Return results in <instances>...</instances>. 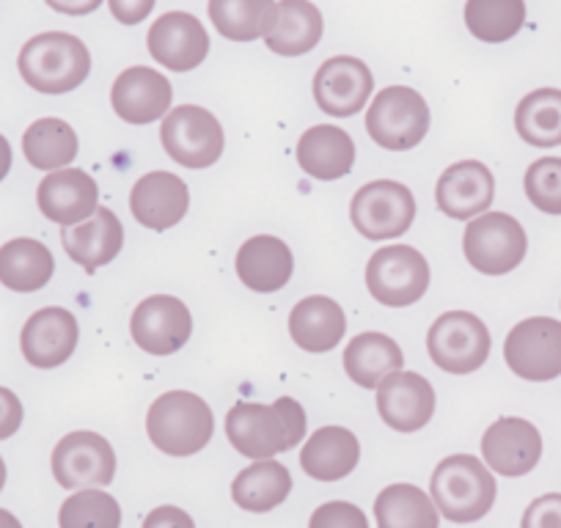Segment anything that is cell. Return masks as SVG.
<instances>
[{"instance_id":"1","label":"cell","mask_w":561,"mask_h":528,"mask_svg":"<svg viewBox=\"0 0 561 528\" xmlns=\"http://www.w3.org/2000/svg\"><path fill=\"white\" fill-rule=\"evenodd\" d=\"M226 435L248 460H273L304 440L306 411L293 397H278L273 405L237 402L226 416Z\"/></svg>"},{"instance_id":"2","label":"cell","mask_w":561,"mask_h":528,"mask_svg":"<svg viewBox=\"0 0 561 528\" xmlns=\"http://www.w3.org/2000/svg\"><path fill=\"white\" fill-rule=\"evenodd\" d=\"M18 69L39 94H69L91 74V53L83 39L64 31H47L23 45Z\"/></svg>"},{"instance_id":"3","label":"cell","mask_w":561,"mask_h":528,"mask_svg":"<svg viewBox=\"0 0 561 528\" xmlns=\"http://www.w3.org/2000/svg\"><path fill=\"white\" fill-rule=\"evenodd\" d=\"M147 435L163 455L193 457L213 440L215 416L198 393L169 391L149 408Z\"/></svg>"},{"instance_id":"4","label":"cell","mask_w":561,"mask_h":528,"mask_svg":"<svg viewBox=\"0 0 561 528\" xmlns=\"http://www.w3.org/2000/svg\"><path fill=\"white\" fill-rule=\"evenodd\" d=\"M433 504L451 523H477L493 509L499 484L473 455H451L438 462L430 482Z\"/></svg>"},{"instance_id":"5","label":"cell","mask_w":561,"mask_h":528,"mask_svg":"<svg viewBox=\"0 0 561 528\" xmlns=\"http://www.w3.org/2000/svg\"><path fill=\"white\" fill-rule=\"evenodd\" d=\"M366 133L388 152H410L430 133L427 100L408 85H388L366 111Z\"/></svg>"},{"instance_id":"6","label":"cell","mask_w":561,"mask_h":528,"mask_svg":"<svg viewBox=\"0 0 561 528\" xmlns=\"http://www.w3.org/2000/svg\"><path fill=\"white\" fill-rule=\"evenodd\" d=\"M366 289L388 309H408L430 289V264L413 245H382L366 264Z\"/></svg>"},{"instance_id":"7","label":"cell","mask_w":561,"mask_h":528,"mask_svg":"<svg viewBox=\"0 0 561 528\" xmlns=\"http://www.w3.org/2000/svg\"><path fill=\"white\" fill-rule=\"evenodd\" d=\"M528 237L520 220L506 213H484L468 220L462 234V253L473 271L484 276H506L526 259Z\"/></svg>"},{"instance_id":"8","label":"cell","mask_w":561,"mask_h":528,"mask_svg":"<svg viewBox=\"0 0 561 528\" xmlns=\"http://www.w3.org/2000/svg\"><path fill=\"white\" fill-rule=\"evenodd\" d=\"M160 141L165 154L185 169L202 171L220 160L226 136L215 113L198 105L171 107L160 127Z\"/></svg>"},{"instance_id":"9","label":"cell","mask_w":561,"mask_h":528,"mask_svg":"<svg viewBox=\"0 0 561 528\" xmlns=\"http://www.w3.org/2000/svg\"><path fill=\"white\" fill-rule=\"evenodd\" d=\"M488 325L471 311H446L427 333V353L446 375H473L490 355Z\"/></svg>"},{"instance_id":"10","label":"cell","mask_w":561,"mask_h":528,"mask_svg":"<svg viewBox=\"0 0 561 528\" xmlns=\"http://www.w3.org/2000/svg\"><path fill=\"white\" fill-rule=\"evenodd\" d=\"M350 220L369 242L397 240L413 226L415 198L402 182L375 180L353 196Z\"/></svg>"},{"instance_id":"11","label":"cell","mask_w":561,"mask_h":528,"mask_svg":"<svg viewBox=\"0 0 561 528\" xmlns=\"http://www.w3.org/2000/svg\"><path fill=\"white\" fill-rule=\"evenodd\" d=\"M504 360L523 380H556L561 375V322L553 317L517 322L504 342Z\"/></svg>"},{"instance_id":"12","label":"cell","mask_w":561,"mask_h":528,"mask_svg":"<svg viewBox=\"0 0 561 528\" xmlns=\"http://www.w3.org/2000/svg\"><path fill=\"white\" fill-rule=\"evenodd\" d=\"M53 477L64 490L107 487L116 477V451L96 433H69L53 449Z\"/></svg>"},{"instance_id":"13","label":"cell","mask_w":561,"mask_h":528,"mask_svg":"<svg viewBox=\"0 0 561 528\" xmlns=\"http://www.w3.org/2000/svg\"><path fill=\"white\" fill-rule=\"evenodd\" d=\"M133 342L149 355H174L191 342L193 314L174 295H152L140 300L129 320Z\"/></svg>"},{"instance_id":"14","label":"cell","mask_w":561,"mask_h":528,"mask_svg":"<svg viewBox=\"0 0 561 528\" xmlns=\"http://www.w3.org/2000/svg\"><path fill=\"white\" fill-rule=\"evenodd\" d=\"M371 91L375 78L360 58L333 56L314 74V100L328 116H355L369 105Z\"/></svg>"},{"instance_id":"15","label":"cell","mask_w":561,"mask_h":528,"mask_svg":"<svg viewBox=\"0 0 561 528\" xmlns=\"http://www.w3.org/2000/svg\"><path fill=\"white\" fill-rule=\"evenodd\" d=\"M377 413L397 433H419L435 416V388L415 371H393L377 386Z\"/></svg>"},{"instance_id":"16","label":"cell","mask_w":561,"mask_h":528,"mask_svg":"<svg viewBox=\"0 0 561 528\" xmlns=\"http://www.w3.org/2000/svg\"><path fill=\"white\" fill-rule=\"evenodd\" d=\"M80 342L78 317L61 306H47L28 317L20 333L23 358L34 369H56L67 364Z\"/></svg>"},{"instance_id":"17","label":"cell","mask_w":561,"mask_h":528,"mask_svg":"<svg viewBox=\"0 0 561 528\" xmlns=\"http://www.w3.org/2000/svg\"><path fill=\"white\" fill-rule=\"evenodd\" d=\"M174 102V85L152 67H129L111 89V105L122 122L144 127L169 116Z\"/></svg>"},{"instance_id":"18","label":"cell","mask_w":561,"mask_h":528,"mask_svg":"<svg viewBox=\"0 0 561 528\" xmlns=\"http://www.w3.org/2000/svg\"><path fill=\"white\" fill-rule=\"evenodd\" d=\"M147 47L160 67L171 72H191L209 56V34L193 14L169 12L152 23Z\"/></svg>"},{"instance_id":"19","label":"cell","mask_w":561,"mask_h":528,"mask_svg":"<svg viewBox=\"0 0 561 528\" xmlns=\"http://www.w3.org/2000/svg\"><path fill=\"white\" fill-rule=\"evenodd\" d=\"M482 457L501 477H526L542 460V435L526 418H499L484 433Z\"/></svg>"},{"instance_id":"20","label":"cell","mask_w":561,"mask_h":528,"mask_svg":"<svg viewBox=\"0 0 561 528\" xmlns=\"http://www.w3.org/2000/svg\"><path fill=\"white\" fill-rule=\"evenodd\" d=\"M129 209L140 226L152 231H169L185 220L191 209V191L185 180L171 171H149L129 191Z\"/></svg>"},{"instance_id":"21","label":"cell","mask_w":561,"mask_h":528,"mask_svg":"<svg viewBox=\"0 0 561 528\" xmlns=\"http://www.w3.org/2000/svg\"><path fill=\"white\" fill-rule=\"evenodd\" d=\"M36 204L47 220L67 229V226L83 223L100 209V187H96L94 176L80 169L50 171L39 182Z\"/></svg>"},{"instance_id":"22","label":"cell","mask_w":561,"mask_h":528,"mask_svg":"<svg viewBox=\"0 0 561 528\" xmlns=\"http://www.w3.org/2000/svg\"><path fill=\"white\" fill-rule=\"evenodd\" d=\"M495 198V176L479 160H460L440 174L435 187L438 209L451 220H473L490 209Z\"/></svg>"},{"instance_id":"23","label":"cell","mask_w":561,"mask_h":528,"mask_svg":"<svg viewBox=\"0 0 561 528\" xmlns=\"http://www.w3.org/2000/svg\"><path fill=\"white\" fill-rule=\"evenodd\" d=\"M237 278L245 284L251 292L270 295L278 292L289 284L295 273V256L289 245L278 237L259 234L240 245L234 259Z\"/></svg>"},{"instance_id":"24","label":"cell","mask_w":561,"mask_h":528,"mask_svg":"<svg viewBox=\"0 0 561 528\" xmlns=\"http://www.w3.org/2000/svg\"><path fill=\"white\" fill-rule=\"evenodd\" d=\"M61 245L85 273H96L122 253L124 226L113 209L100 207L83 223L61 229Z\"/></svg>"},{"instance_id":"25","label":"cell","mask_w":561,"mask_h":528,"mask_svg":"<svg viewBox=\"0 0 561 528\" xmlns=\"http://www.w3.org/2000/svg\"><path fill=\"white\" fill-rule=\"evenodd\" d=\"M322 31V12L311 0H278L262 39L275 56L298 58L320 45Z\"/></svg>"},{"instance_id":"26","label":"cell","mask_w":561,"mask_h":528,"mask_svg":"<svg viewBox=\"0 0 561 528\" xmlns=\"http://www.w3.org/2000/svg\"><path fill=\"white\" fill-rule=\"evenodd\" d=\"M289 333L304 353H331L347 333V314L333 298L311 295V298L300 300L289 314Z\"/></svg>"},{"instance_id":"27","label":"cell","mask_w":561,"mask_h":528,"mask_svg":"<svg viewBox=\"0 0 561 528\" xmlns=\"http://www.w3.org/2000/svg\"><path fill=\"white\" fill-rule=\"evenodd\" d=\"M298 163L320 182H336L355 165V141L336 124H317L298 141Z\"/></svg>"},{"instance_id":"28","label":"cell","mask_w":561,"mask_h":528,"mask_svg":"<svg viewBox=\"0 0 561 528\" xmlns=\"http://www.w3.org/2000/svg\"><path fill=\"white\" fill-rule=\"evenodd\" d=\"M360 460V444L347 427H322L300 451V468L317 482H342Z\"/></svg>"},{"instance_id":"29","label":"cell","mask_w":561,"mask_h":528,"mask_svg":"<svg viewBox=\"0 0 561 528\" xmlns=\"http://www.w3.org/2000/svg\"><path fill=\"white\" fill-rule=\"evenodd\" d=\"M56 273L50 248L31 237H18L0 245V284L12 292H39Z\"/></svg>"},{"instance_id":"30","label":"cell","mask_w":561,"mask_h":528,"mask_svg":"<svg viewBox=\"0 0 561 528\" xmlns=\"http://www.w3.org/2000/svg\"><path fill=\"white\" fill-rule=\"evenodd\" d=\"M344 371L360 388H377L388 375L402 369L404 353L386 333H358L344 349Z\"/></svg>"},{"instance_id":"31","label":"cell","mask_w":561,"mask_h":528,"mask_svg":"<svg viewBox=\"0 0 561 528\" xmlns=\"http://www.w3.org/2000/svg\"><path fill=\"white\" fill-rule=\"evenodd\" d=\"M293 493V473L284 462L256 460L231 482V498L245 512H270Z\"/></svg>"},{"instance_id":"32","label":"cell","mask_w":561,"mask_h":528,"mask_svg":"<svg viewBox=\"0 0 561 528\" xmlns=\"http://www.w3.org/2000/svg\"><path fill=\"white\" fill-rule=\"evenodd\" d=\"M78 133L72 129V124H67L64 118L47 116L39 122L31 124L23 136V154L34 169L39 171H61L78 158Z\"/></svg>"},{"instance_id":"33","label":"cell","mask_w":561,"mask_h":528,"mask_svg":"<svg viewBox=\"0 0 561 528\" xmlns=\"http://www.w3.org/2000/svg\"><path fill=\"white\" fill-rule=\"evenodd\" d=\"M517 136L537 149L561 147V89H534L517 102Z\"/></svg>"},{"instance_id":"34","label":"cell","mask_w":561,"mask_h":528,"mask_svg":"<svg viewBox=\"0 0 561 528\" xmlns=\"http://www.w3.org/2000/svg\"><path fill=\"white\" fill-rule=\"evenodd\" d=\"M438 506L415 484H391L375 498L377 528H440Z\"/></svg>"},{"instance_id":"35","label":"cell","mask_w":561,"mask_h":528,"mask_svg":"<svg viewBox=\"0 0 561 528\" xmlns=\"http://www.w3.org/2000/svg\"><path fill=\"white\" fill-rule=\"evenodd\" d=\"M278 0H209V20L229 42H256L267 31Z\"/></svg>"},{"instance_id":"36","label":"cell","mask_w":561,"mask_h":528,"mask_svg":"<svg viewBox=\"0 0 561 528\" xmlns=\"http://www.w3.org/2000/svg\"><path fill=\"white\" fill-rule=\"evenodd\" d=\"M526 23L523 0H468L466 25L484 45H504L515 39Z\"/></svg>"},{"instance_id":"37","label":"cell","mask_w":561,"mask_h":528,"mask_svg":"<svg viewBox=\"0 0 561 528\" xmlns=\"http://www.w3.org/2000/svg\"><path fill=\"white\" fill-rule=\"evenodd\" d=\"M61 528H122V506L100 487L69 495L58 512Z\"/></svg>"},{"instance_id":"38","label":"cell","mask_w":561,"mask_h":528,"mask_svg":"<svg viewBox=\"0 0 561 528\" xmlns=\"http://www.w3.org/2000/svg\"><path fill=\"white\" fill-rule=\"evenodd\" d=\"M523 185L539 213L561 215V158H539L528 165Z\"/></svg>"},{"instance_id":"39","label":"cell","mask_w":561,"mask_h":528,"mask_svg":"<svg viewBox=\"0 0 561 528\" xmlns=\"http://www.w3.org/2000/svg\"><path fill=\"white\" fill-rule=\"evenodd\" d=\"M309 528H369L364 509L350 501H328L317 506L311 515Z\"/></svg>"},{"instance_id":"40","label":"cell","mask_w":561,"mask_h":528,"mask_svg":"<svg viewBox=\"0 0 561 528\" xmlns=\"http://www.w3.org/2000/svg\"><path fill=\"white\" fill-rule=\"evenodd\" d=\"M520 528H561V493L534 498L523 515Z\"/></svg>"},{"instance_id":"41","label":"cell","mask_w":561,"mask_h":528,"mask_svg":"<svg viewBox=\"0 0 561 528\" xmlns=\"http://www.w3.org/2000/svg\"><path fill=\"white\" fill-rule=\"evenodd\" d=\"M23 427V402L14 391L0 386V440H9Z\"/></svg>"},{"instance_id":"42","label":"cell","mask_w":561,"mask_h":528,"mask_svg":"<svg viewBox=\"0 0 561 528\" xmlns=\"http://www.w3.org/2000/svg\"><path fill=\"white\" fill-rule=\"evenodd\" d=\"M158 0H107V9L122 25H138L152 14Z\"/></svg>"},{"instance_id":"43","label":"cell","mask_w":561,"mask_h":528,"mask_svg":"<svg viewBox=\"0 0 561 528\" xmlns=\"http://www.w3.org/2000/svg\"><path fill=\"white\" fill-rule=\"evenodd\" d=\"M144 528H196V523L180 506H158L147 515Z\"/></svg>"},{"instance_id":"44","label":"cell","mask_w":561,"mask_h":528,"mask_svg":"<svg viewBox=\"0 0 561 528\" xmlns=\"http://www.w3.org/2000/svg\"><path fill=\"white\" fill-rule=\"evenodd\" d=\"M47 7L58 14H67V18H83V14L96 12L102 7V0H45Z\"/></svg>"},{"instance_id":"45","label":"cell","mask_w":561,"mask_h":528,"mask_svg":"<svg viewBox=\"0 0 561 528\" xmlns=\"http://www.w3.org/2000/svg\"><path fill=\"white\" fill-rule=\"evenodd\" d=\"M9 171H12V147L3 136H0V182L7 180Z\"/></svg>"},{"instance_id":"46","label":"cell","mask_w":561,"mask_h":528,"mask_svg":"<svg viewBox=\"0 0 561 528\" xmlns=\"http://www.w3.org/2000/svg\"><path fill=\"white\" fill-rule=\"evenodd\" d=\"M0 528H23V523H20L12 512L0 509Z\"/></svg>"},{"instance_id":"47","label":"cell","mask_w":561,"mask_h":528,"mask_svg":"<svg viewBox=\"0 0 561 528\" xmlns=\"http://www.w3.org/2000/svg\"><path fill=\"white\" fill-rule=\"evenodd\" d=\"M3 484H7V462L0 457V490H3Z\"/></svg>"}]
</instances>
